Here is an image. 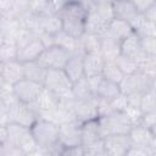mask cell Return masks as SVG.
<instances>
[{"label": "cell", "instance_id": "obj_1", "mask_svg": "<svg viewBox=\"0 0 156 156\" xmlns=\"http://www.w3.org/2000/svg\"><path fill=\"white\" fill-rule=\"evenodd\" d=\"M57 16L62 23V30L73 38H79L85 32V20L88 11L78 2L67 1L57 10Z\"/></svg>", "mask_w": 156, "mask_h": 156}, {"label": "cell", "instance_id": "obj_2", "mask_svg": "<svg viewBox=\"0 0 156 156\" xmlns=\"http://www.w3.org/2000/svg\"><path fill=\"white\" fill-rule=\"evenodd\" d=\"M32 136L37 146L46 149L50 155H61L62 146L58 143V126L39 118L30 126Z\"/></svg>", "mask_w": 156, "mask_h": 156}, {"label": "cell", "instance_id": "obj_3", "mask_svg": "<svg viewBox=\"0 0 156 156\" xmlns=\"http://www.w3.org/2000/svg\"><path fill=\"white\" fill-rule=\"evenodd\" d=\"M98 122L101 138L110 134H128L134 126L124 111H112L105 117H98Z\"/></svg>", "mask_w": 156, "mask_h": 156}, {"label": "cell", "instance_id": "obj_4", "mask_svg": "<svg viewBox=\"0 0 156 156\" xmlns=\"http://www.w3.org/2000/svg\"><path fill=\"white\" fill-rule=\"evenodd\" d=\"M6 129H7L9 144L20 147L24 155H30L34 151V149L37 147V144L32 136L30 128L18 123L9 122L6 124Z\"/></svg>", "mask_w": 156, "mask_h": 156}, {"label": "cell", "instance_id": "obj_5", "mask_svg": "<svg viewBox=\"0 0 156 156\" xmlns=\"http://www.w3.org/2000/svg\"><path fill=\"white\" fill-rule=\"evenodd\" d=\"M119 90L124 95L134 93H144L155 89V78H150L141 72H135L132 74H126L118 83Z\"/></svg>", "mask_w": 156, "mask_h": 156}, {"label": "cell", "instance_id": "obj_6", "mask_svg": "<svg viewBox=\"0 0 156 156\" xmlns=\"http://www.w3.org/2000/svg\"><path fill=\"white\" fill-rule=\"evenodd\" d=\"M7 115H9V122L18 123L28 128H30V126L39 117L38 111L33 104L32 105L24 104L20 100H16L7 106Z\"/></svg>", "mask_w": 156, "mask_h": 156}, {"label": "cell", "instance_id": "obj_7", "mask_svg": "<svg viewBox=\"0 0 156 156\" xmlns=\"http://www.w3.org/2000/svg\"><path fill=\"white\" fill-rule=\"evenodd\" d=\"M43 85L60 96H72L71 95L72 82L62 68L48 69Z\"/></svg>", "mask_w": 156, "mask_h": 156}, {"label": "cell", "instance_id": "obj_8", "mask_svg": "<svg viewBox=\"0 0 156 156\" xmlns=\"http://www.w3.org/2000/svg\"><path fill=\"white\" fill-rule=\"evenodd\" d=\"M69 55L71 54L66 51L65 49L60 48L58 45H54V46L44 49L40 56L37 58V61L41 63L46 69L63 68Z\"/></svg>", "mask_w": 156, "mask_h": 156}, {"label": "cell", "instance_id": "obj_9", "mask_svg": "<svg viewBox=\"0 0 156 156\" xmlns=\"http://www.w3.org/2000/svg\"><path fill=\"white\" fill-rule=\"evenodd\" d=\"M43 84L27 79V78H22L21 80H18L17 83L13 84V93L17 98V100L24 102V104H34L39 93L43 89Z\"/></svg>", "mask_w": 156, "mask_h": 156}, {"label": "cell", "instance_id": "obj_10", "mask_svg": "<svg viewBox=\"0 0 156 156\" xmlns=\"http://www.w3.org/2000/svg\"><path fill=\"white\" fill-rule=\"evenodd\" d=\"M82 123L77 121H69L58 126V143L62 147L82 145Z\"/></svg>", "mask_w": 156, "mask_h": 156}, {"label": "cell", "instance_id": "obj_11", "mask_svg": "<svg viewBox=\"0 0 156 156\" xmlns=\"http://www.w3.org/2000/svg\"><path fill=\"white\" fill-rule=\"evenodd\" d=\"M107 156H126L132 146L128 134H110L102 138Z\"/></svg>", "mask_w": 156, "mask_h": 156}, {"label": "cell", "instance_id": "obj_12", "mask_svg": "<svg viewBox=\"0 0 156 156\" xmlns=\"http://www.w3.org/2000/svg\"><path fill=\"white\" fill-rule=\"evenodd\" d=\"M72 112H73L74 119L79 123H84L87 121L98 118L95 95H93L88 99H83V100H74Z\"/></svg>", "mask_w": 156, "mask_h": 156}, {"label": "cell", "instance_id": "obj_13", "mask_svg": "<svg viewBox=\"0 0 156 156\" xmlns=\"http://www.w3.org/2000/svg\"><path fill=\"white\" fill-rule=\"evenodd\" d=\"M128 135L132 145L147 146L156 150V130H151L138 123L130 128Z\"/></svg>", "mask_w": 156, "mask_h": 156}, {"label": "cell", "instance_id": "obj_14", "mask_svg": "<svg viewBox=\"0 0 156 156\" xmlns=\"http://www.w3.org/2000/svg\"><path fill=\"white\" fill-rule=\"evenodd\" d=\"M121 54H124L134 58L138 63H141L147 56L143 50L140 37L135 32H133L121 41Z\"/></svg>", "mask_w": 156, "mask_h": 156}, {"label": "cell", "instance_id": "obj_15", "mask_svg": "<svg viewBox=\"0 0 156 156\" xmlns=\"http://www.w3.org/2000/svg\"><path fill=\"white\" fill-rule=\"evenodd\" d=\"M112 9H113L115 18L127 21L129 24L139 15V12L135 9L132 0H113L112 1Z\"/></svg>", "mask_w": 156, "mask_h": 156}, {"label": "cell", "instance_id": "obj_16", "mask_svg": "<svg viewBox=\"0 0 156 156\" xmlns=\"http://www.w3.org/2000/svg\"><path fill=\"white\" fill-rule=\"evenodd\" d=\"M83 57L84 54H72L69 55L65 67L62 68L71 82H76L84 77V68H83Z\"/></svg>", "mask_w": 156, "mask_h": 156}, {"label": "cell", "instance_id": "obj_17", "mask_svg": "<svg viewBox=\"0 0 156 156\" xmlns=\"http://www.w3.org/2000/svg\"><path fill=\"white\" fill-rule=\"evenodd\" d=\"M121 54V41L110 37L106 33L101 34V48L100 55L105 61H115V58Z\"/></svg>", "mask_w": 156, "mask_h": 156}, {"label": "cell", "instance_id": "obj_18", "mask_svg": "<svg viewBox=\"0 0 156 156\" xmlns=\"http://www.w3.org/2000/svg\"><path fill=\"white\" fill-rule=\"evenodd\" d=\"M133 32L134 30H133L132 26L127 21L119 20V18H113L111 22H108L104 33H106L110 37L117 39L118 41H122L124 38H127Z\"/></svg>", "mask_w": 156, "mask_h": 156}, {"label": "cell", "instance_id": "obj_19", "mask_svg": "<svg viewBox=\"0 0 156 156\" xmlns=\"http://www.w3.org/2000/svg\"><path fill=\"white\" fill-rule=\"evenodd\" d=\"M60 98L61 96L57 95L56 93H54L50 89L43 87L41 91L39 93V95H38V98H37V100L33 105L37 108L38 113L41 112V111H49V110L57 106V104L60 101Z\"/></svg>", "mask_w": 156, "mask_h": 156}, {"label": "cell", "instance_id": "obj_20", "mask_svg": "<svg viewBox=\"0 0 156 156\" xmlns=\"http://www.w3.org/2000/svg\"><path fill=\"white\" fill-rule=\"evenodd\" d=\"M43 50H44V46H43L41 41L39 40V38L37 37V38L32 39L24 46L18 49L17 60H20L21 62H27V61L37 60L40 56V54L43 52Z\"/></svg>", "mask_w": 156, "mask_h": 156}, {"label": "cell", "instance_id": "obj_21", "mask_svg": "<svg viewBox=\"0 0 156 156\" xmlns=\"http://www.w3.org/2000/svg\"><path fill=\"white\" fill-rule=\"evenodd\" d=\"M22 28L23 27H22V24H21V22H20L18 18L11 17V16H5V17L2 16L0 30L4 33L5 40L16 43V39H17L18 34L21 33Z\"/></svg>", "mask_w": 156, "mask_h": 156}, {"label": "cell", "instance_id": "obj_22", "mask_svg": "<svg viewBox=\"0 0 156 156\" xmlns=\"http://www.w3.org/2000/svg\"><path fill=\"white\" fill-rule=\"evenodd\" d=\"M55 45H58L60 48L65 49L71 55L72 54H84L80 48L79 38H73L63 30L55 33Z\"/></svg>", "mask_w": 156, "mask_h": 156}, {"label": "cell", "instance_id": "obj_23", "mask_svg": "<svg viewBox=\"0 0 156 156\" xmlns=\"http://www.w3.org/2000/svg\"><path fill=\"white\" fill-rule=\"evenodd\" d=\"M104 62H105L104 57L98 52L96 54H84V57H83L84 77L101 74Z\"/></svg>", "mask_w": 156, "mask_h": 156}, {"label": "cell", "instance_id": "obj_24", "mask_svg": "<svg viewBox=\"0 0 156 156\" xmlns=\"http://www.w3.org/2000/svg\"><path fill=\"white\" fill-rule=\"evenodd\" d=\"M0 74L7 82H10L11 84L17 83L22 78H24L23 62H21L20 60H13V61H10V62L4 63V67H2V71H1Z\"/></svg>", "mask_w": 156, "mask_h": 156}, {"label": "cell", "instance_id": "obj_25", "mask_svg": "<svg viewBox=\"0 0 156 156\" xmlns=\"http://www.w3.org/2000/svg\"><path fill=\"white\" fill-rule=\"evenodd\" d=\"M46 71L48 69L41 63H39L37 60L23 62V73H24V78L27 79L43 84L45 76H46Z\"/></svg>", "mask_w": 156, "mask_h": 156}, {"label": "cell", "instance_id": "obj_26", "mask_svg": "<svg viewBox=\"0 0 156 156\" xmlns=\"http://www.w3.org/2000/svg\"><path fill=\"white\" fill-rule=\"evenodd\" d=\"M80 48L84 54H100L101 48V35L96 33L84 32L79 37Z\"/></svg>", "mask_w": 156, "mask_h": 156}, {"label": "cell", "instance_id": "obj_27", "mask_svg": "<svg viewBox=\"0 0 156 156\" xmlns=\"http://www.w3.org/2000/svg\"><path fill=\"white\" fill-rule=\"evenodd\" d=\"M80 130H82V145H89L93 141L100 139V130H99V122L98 118L95 119H90L84 123H82L80 126Z\"/></svg>", "mask_w": 156, "mask_h": 156}, {"label": "cell", "instance_id": "obj_28", "mask_svg": "<svg viewBox=\"0 0 156 156\" xmlns=\"http://www.w3.org/2000/svg\"><path fill=\"white\" fill-rule=\"evenodd\" d=\"M29 12L38 17H46L56 13V9L51 0H32Z\"/></svg>", "mask_w": 156, "mask_h": 156}, {"label": "cell", "instance_id": "obj_29", "mask_svg": "<svg viewBox=\"0 0 156 156\" xmlns=\"http://www.w3.org/2000/svg\"><path fill=\"white\" fill-rule=\"evenodd\" d=\"M119 94H121V90H119L118 84L108 82V80L102 78V80H101V83H100V85L95 93V96L111 101L112 99H115Z\"/></svg>", "mask_w": 156, "mask_h": 156}, {"label": "cell", "instance_id": "obj_30", "mask_svg": "<svg viewBox=\"0 0 156 156\" xmlns=\"http://www.w3.org/2000/svg\"><path fill=\"white\" fill-rule=\"evenodd\" d=\"M71 95L74 100H83V99H88L93 96V93L89 88V84L85 77H82L80 79L72 83Z\"/></svg>", "mask_w": 156, "mask_h": 156}, {"label": "cell", "instance_id": "obj_31", "mask_svg": "<svg viewBox=\"0 0 156 156\" xmlns=\"http://www.w3.org/2000/svg\"><path fill=\"white\" fill-rule=\"evenodd\" d=\"M101 76L104 79L118 84L124 74L121 72V69L118 68V66L116 65L115 61H105L102 71H101Z\"/></svg>", "mask_w": 156, "mask_h": 156}, {"label": "cell", "instance_id": "obj_32", "mask_svg": "<svg viewBox=\"0 0 156 156\" xmlns=\"http://www.w3.org/2000/svg\"><path fill=\"white\" fill-rule=\"evenodd\" d=\"M115 62L124 76L126 74H132V73H135V72L139 71V63L134 58H132V57H129L124 54H119L115 58Z\"/></svg>", "mask_w": 156, "mask_h": 156}, {"label": "cell", "instance_id": "obj_33", "mask_svg": "<svg viewBox=\"0 0 156 156\" xmlns=\"http://www.w3.org/2000/svg\"><path fill=\"white\" fill-rule=\"evenodd\" d=\"M60 30H62V23L57 13L46 17H40V32H48L55 34Z\"/></svg>", "mask_w": 156, "mask_h": 156}, {"label": "cell", "instance_id": "obj_34", "mask_svg": "<svg viewBox=\"0 0 156 156\" xmlns=\"http://www.w3.org/2000/svg\"><path fill=\"white\" fill-rule=\"evenodd\" d=\"M17 55H18V49L16 43L5 40V43L0 46V61L2 63L17 60Z\"/></svg>", "mask_w": 156, "mask_h": 156}, {"label": "cell", "instance_id": "obj_35", "mask_svg": "<svg viewBox=\"0 0 156 156\" xmlns=\"http://www.w3.org/2000/svg\"><path fill=\"white\" fill-rule=\"evenodd\" d=\"M0 98L5 101V104L7 106L17 100V98L13 93V84L7 82L1 74H0Z\"/></svg>", "mask_w": 156, "mask_h": 156}, {"label": "cell", "instance_id": "obj_36", "mask_svg": "<svg viewBox=\"0 0 156 156\" xmlns=\"http://www.w3.org/2000/svg\"><path fill=\"white\" fill-rule=\"evenodd\" d=\"M140 110L143 113L156 111V93L155 89L144 91L140 100Z\"/></svg>", "mask_w": 156, "mask_h": 156}, {"label": "cell", "instance_id": "obj_37", "mask_svg": "<svg viewBox=\"0 0 156 156\" xmlns=\"http://www.w3.org/2000/svg\"><path fill=\"white\" fill-rule=\"evenodd\" d=\"M139 72L150 78H156V55H147L146 58L139 63Z\"/></svg>", "mask_w": 156, "mask_h": 156}, {"label": "cell", "instance_id": "obj_38", "mask_svg": "<svg viewBox=\"0 0 156 156\" xmlns=\"http://www.w3.org/2000/svg\"><path fill=\"white\" fill-rule=\"evenodd\" d=\"M30 2H32V0H13V6H12V11H11L10 16L18 18L23 13L28 12L29 7H30Z\"/></svg>", "mask_w": 156, "mask_h": 156}, {"label": "cell", "instance_id": "obj_39", "mask_svg": "<svg viewBox=\"0 0 156 156\" xmlns=\"http://www.w3.org/2000/svg\"><path fill=\"white\" fill-rule=\"evenodd\" d=\"M84 149H85V155H91V156H101V155H106L102 138H100V139L93 141V143L89 144V145H85ZM106 156H107V155H106Z\"/></svg>", "mask_w": 156, "mask_h": 156}, {"label": "cell", "instance_id": "obj_40", "mask_svg": "<svg viewBox=\"0 0 156 156\" xmlns=\"http://www.w3.org/2000/svg\"><path fill=\"white\" fill-rule=\"evenodd\" d=\"M156 150L147 147V146H139V145H132L129 150L127 151L126 156H155Z\"/></svg>", "mask_w": 156, "mask_h": 156}, {"label": "cell", "instance_id": "obj_41", "mask_svg": "<svg viewBox=\"0 0 156 156\" xmlns=\"http://www.w3.org/2000/svg\"><path fill=\"white\" fill-rule=\"evenodd\" d=\"M140 41L146 55H156V37H144Z\"/></svg>", "mask_w": 156, "mask_h": 156}, {"label": "cell", "instance_id": "obj_42", "mask_svg": "<svg viewBox=\"0 0 156 156\" xmlns=\"http://www.w3.org/2000/svg\"><path fill=\"white\" fill-rule=\"evenodd\" d=\"M96 98V110H98V117H105L107 115H110L112 112V107L108 100L101 99V98Z\"/></svg>", "mask_w": 156, "mask_h": 156}, {"label": "cell", "instance_id": "obj_43", "mask_svg": "<svg viewBox=\"0 0 156 156\" xmlns=\"http://www.w3.org/2000/svg\"><path fill=\"white\" fill-rule=\"evenodd\" d=\"M139 124H141L151 130H156V111L143 113V116L139 121Z\"/></svg>", "mask_w": 156, "mask_h": 156}, {"label": "cell", "instance_id": "obj_44", "mask_svg": "<svg viewBox=\"0 0 156 156\" xmlns=\"http://www.w3.org/2000/svg\"><path fill=\"white\" fill-rule=\"evenodd\" d=\"M110 104H111L112 111H124L126 107H127V105H128L127 104V98L122 93L119 95H117L115 99H112L110 101Z\"/></svg>", "mask_w": 156, "mask_h": 156}, {"label": "cell", "instance_id": "obj_45", "mask_svg": "<svg viewBox=\"0 0 156 156\" xmlns=\"http://www.w3.org/2000/svg\"><path fill=\"white\" fill-rule=\"evenodd\" d=\"M83 155H85V149L83 145L63 147L61 152V156H83Z\"/></svg>", "mask_w": 156, "mask_h": 156}, {"label": "cell", "instance_id": "obj_46", "mask_svg": "<svg viewBox=\"0 0 156 156\" xmlns=\"http://www.w3.org/2000/svg\"><path fill=\"white\" fill-rule=\"evenodd\" d=\"M124 112L128 115V117L130 118V121L133 122V124H138L141 116H143V112L140 110V107H133V106H127Z\"/></svg>", "mask_w": 156, "mask_h": 156}, {"label": "cell", "instance_id": "obj_47", "mask_svg": "<svg viewBox=\"0 0 156 156\" xmlns=\"http://www.w3.org/2000/svg\"><path fill=\"white\" fill-rule=\"evenodd\" d=\"M38 38L39 40L41 41L44 49L46 48H50V46H54L55 45V34L52 33H48V32H40L38 34Z\"/></svg>", "mask_w": 156, "mask_h": 156}, {"label": "cell", "instance_id": "obj_48", "mask_svg": "<svg viewBox=\"0 0 156 156\" xmlns=\"http://www.w3.org/2000/svg\"><path fill=\"white\" fill-rule=\"evenodd\" d=\"M0 155H6V156H9V155L24 156L23 151H22L20 147H17V146H15V145H11V144H9V143H6L4 146L0 147Z\"/></svg>", "mask_w": 156, "mask_h": 156}, {"label": "cell", "instance_id": "obj_49", "mask_svg": "<svg viewBox=\"0 0 156 156\" xmlns=\"http://www.w3.org/2000/svg\"><path fill=\"white\" fill-rule=\"evenodd\" d=\"M132 2L134 4V6L138 10V12L139 13H143L150 6L155 5L156 4V0H132Z\"/></svg>", "mask_w": 156, "mask_h": 156}, {"label": "cell", "instance_id": "obj_50", "mask_svg": "<svg viewBox=\"0 0 156 156\" xmlns=\"http://www.w3.org/2000/svg\"><path fill=\"white\" fill-rule=\"evenodd\" d=\"M13 6V0H0V15L10 16Z\"/></svg>", "mask_w": 156, "mask_h": 156}, {"label": "cell", "instance_id": "obj_51", "mask_svg": "<svg viewBox=\"0 0 156 156\" xmlns=\"http://www.w3.org/2000/svg\"><path fill=\"white\" fill-rule=\"evenodd\" d=\"M141 94L143 93H134L126 95L127 98V106H133V107H140V100H141Z\"/></svg>", "mask_w": 156, "mask_h": 156}, {"label": "cell", "instance_id": "obj_52", "mask_svg": "<svg viewBox=\"0 0 156 156\" xmlns=\"http://www.w3.org/2000/svg\"><path fill=\"white\" fill-rule=\"evenodd\" d=\"M9 123V115H7V105L0 98V124Z\"/></svg>", "mask_w": 156, "mask_h": 156}, {"label": "cell", "instance_id": "obj_53", "mask_svg": "<svg viewBox=\"0 0 156 156\" xmlns=\"http://www.w3.org/2000/svg\"><path fill=\"white\" fill-rule=\"evenodd\" d=\"M143 16H144L146 20H149V21L156 23V4L152 5V6H150L147 10H145V11L143 12Z\"/></svg>", "mask_w": 156, "mask_h": 156}, {"label": "cell", "instance_id": "obj_54", "mask_svg": "<svg viewBox=\"0 0 156 156\" xmlns=\"http://www.w3.org/2000/svg\"><path fill=\"white\" fill-rule=\"evenodd\" d=\"M7 143V129L6 124H0V147Z\"/></svg>", "mask_w": 156, "mask_h": 156}, {"label": "cell", "instance_id": "obj_55", "mask_svg": "<svg viewBox=\"0 0 156 156\" xmlns=\"http://www.w3.org/2000/svg\"><path fill=\"white\" fill-rule=\"evenodd\" d=\"M68 1H73V2H78V4H82L85 9H87V11L88 10H90L93 6H94V0H68Z\"/></svg>", "mask_w": 156, "mask_h": 156}, {"label": "cell", "instance_id": "obj_56", "mask_svg": "<svg viewBox=\"0 0 156 156\" xmlns=\"http://www.w3.org/2000/svg\"><path fill=\"white\" fill-rule=\"evenodd\" d=\"M67 1H68V0H51V2L54 4V6H55V9H56V12H57V10H58L60 7H62Z\"/></svg>", "mask_w": 156, "mask_h": 156}, {"label": "cell", "instance_id": "obj_57", "mask_svg": "<svg viewBox=\"0 0 156 156\" xmlns=\"http://www.w3.org/2000/svg\"><path fill=\"white\" fill-rule=\"evenodd\" d=\"M4 43H5V35H4V33L0 30V46H1Z\"/></svg>", "mask_w": 156, "mask_h": 156}, {"label": "cell", "instance_id": "obj_58", "mask_svg": "<svg viewBox=\"0 0 156 156\" xmlns=\"http://www.w3.org/2000/svg\"><path fill=\"white\" fill-rule=\"evenodd\" d=\"M2 67H4V63L0 61V73H1V71H2Z\"/></svg>", "mask_w": 156, "mask_h": 156}, {"label": "cell", "instance_id": "obj_59", "mask_svg": "<svg viewBox=\"0 0 156 156\" xmlns=\"http://www.w3.org/2000/svg\"><path fill=\"white\" fill-rule=\"evenodd\" d=\"M1 21H2V16L0 15V26H1Z\"/></svg>", "mask_w": 156, "mask_h": 156}]
</instances>
